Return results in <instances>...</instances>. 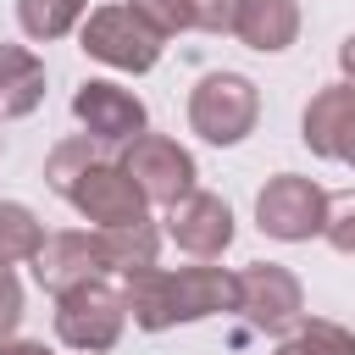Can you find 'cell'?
<instances>
[{"instance_id": "cell-16", "label": "cell", "mask_w": 355, "mask_h": 355, "mask_svg": "<svg viewBox=\"0 0 355 355\" xmlns=\"http://www.w3.org/2000/svg\"><path fill=\"white\" fill-rule=\"evenodd\" d=\"M83 17H89V0H17V28L39 44L78 33Z\"/></svg>"}, {"instance_id": "cell-24", "label": "cell", "mask_w": 355, "mask_h": 355, "mask_svg": "<svg viewBox=\"0 0 355 355\" xmlns=\"http://www.w3.org/2000/svg\"><path fill=\"white\" fill-rule=\"evenodd\" d=\"M0 355H55L50 344H39V338H6L0 344Z\"/></svg>"}, {"instance_id": "cell-2", "label": "cell", "mask_w": 355, "mask_h": 355, "mask_svg": "<svg viewBox=\"0 0 355 355\" xmlns=\"http://www.w3.org/2000/svg\"><path fill=\"white\" fill-rule=\"evenodd\" d=\"M161 44H166V39H161L128 0L94 6V11L83 17V28H78V50H83L89 61L111 67V72H150V67L161 61Z\"/></svg>"}, {"instance_id": "cell-6", "label": "cell", "mask_w": 355, "mask_h": 355, "mask_svg": "<svg viewBox=\"0 0 355 355\" xmlns=\"http://www.w3.org/2000/svg\"><path fill=\"white\" fill-rule=\"evenodd\" d=\"M61 200H67L83 222H94V227H128V222H144V216H150L144 189H139L133 172H128L122 161H111V155L89 161L83 178H78Z\"/></svg>"}, {"instance_id": "cell-20", "label": "cell", "mask_w": 355, "mask_h": 355, "mask_svg": "<svg viewBox=\"0 0 355 355\" xmlns=\"http://www.w3.org/2000/svg\"><path fill=\"white\" fill-rule=\"evenodd\" d=\"M161 39H172V33H189L194 28V17H189V0H128Z\"/></svg>"}, {"instance_id": "cell-4", "label": "cell", "mask_w": 355, "mask_h": 355, "mask_svg": "<svg viewBox=\"0 0 355 355\" xmlns=\"http://www.w3.org/2000/svg\"><path fill=\"white\" fill-rule=\"evenodd\" d=\"M327 205H333V194H327L316 178L277 172V178H266V189L255 194V227H261L266 239H277V244H305V239H322Z\"/></svg>"}, {"instance_id": "cell-5", "label": "cell", "mask_w": 355, "mask_h": 355, "mask_svg": "<svg viewBox=\"0 0 355 355\" xmlns=\"http://www.w3.org/2000/svg\"><path fill=\"white\" fill-rule=\"evenodd\" d=\"M72 116H78V128H83L94 144H105V150H128L133 139L150 133L144 100H139L133 89L111 83V78H83V83L72 89Z\"/></svg>"}, {"instance_id": "cell-1", "label": "cell", "mask_w": 355, "mask_h": 355, "mask_svg": "<svg viewBox=\"0 0 355 355\" xmlns=\"http://www.w3.org/2000/svg\"><path fill=\"white\" fill-rule=\"evenodd\" d=\"M261 122V89L244 78V72H205L194 89H189V128L227 150V144H244Z\"/></svg>"}, {"instance_id": "cell-10", "label": "cell", "mask_w": 355, "mask_h": 355, "mask_svg": "<svg viewBox=\"0 0 355 355\" xmlns=\"http://www.w3.org/2000/svg\"><path fill=\"white\" fill-rule=\"evenodd\" d=\"M166 239H172L183 255L211 261V255H222V250L233 244V205H227L222 194H211V189H194L189 200H178V205L166 211Z\"/></svg>"}, {"instance_id": "cell-17", "label": "cell", "mask_w": 355, "mask_h": 355, "mask_svg": "<svg viewBox=\"0 0 355 355\" xmlns=\"http://www.w3.org/2000/svg\"><path fill=\"white\" fill-rule=\"evenodd\" d=\"M44 222L22 205V200H0V266H22L44 250Z\"/></svg>"}, {"instance_id": "cell-12", "label": "cell", "mask_w": 355, "mask_h": 355, "mask_svg": "<svg viewBox=\"0 0 355 355\" xmlns=\"http://www.w3.org/2000/svg\"><path fill=\"white\" fill-rule=\"evenodd\" d=\"M239 311V272L227 266H178L172 272V322H205Z\"/></svg>"}, {"instance_id": "cell-15", "label": "cell", "mask_w": 355, "mask_h": 355, "mask_svg": "<svg viewBox=\"0 0 355 355\" xmlns=\"http://www.w3.org/2000/svg\"><path fill=\"white\" fill-rule=\"evenodd\" d=\"M94 239H100L105 272H116V277L155 266V250H161V227L150 216L144 222H128V227H94Z\"/></svg>"}, {"instance_id": "cell-21", "label": "cell", "mask_w": 355, "mask_h": 355, "mask_svg": "<svg viewBox=\"0 0 355 355\" xmlns=\"http://www.w3.org/2000/svg\"><path fill=\"white\" fill-rule=\"evenodd\" d=\"M322 239H327L338 255H355V194H344V200L327 205V227H322Z\"/></svg>"}, {"instance_id": "cell-19", "label": "cell", "mask_w": 355, "mask_h": 355, "mask_svg": "<svg viewBox=\"0 0 355 355\" xmlns=\"http://www.w3.org/2000/svg\"><path fill=\"white\" fill-rule=\"evenodd\" d=\"M100 155H105V144H94L89 133H72V139H61V144L44 155V183H50L55 194H67V189L83 178V166L100 161Z\"/></svg>"}, {"instance_id": "cell-8", "label": "cell", "mask_w": 355, "mask_h": 355, "mask_svg": "<svg viewBox=\"0 0 355 355\" xmlns=\"http://www.w3.org/2000/svg\"><path fill=\"white\" fill-rule=\"evenodd\" d=\"M122 166L133 172V183L144 189V200L150 205H178V200H189L194 194V178H200V166H194V155L178 144V139H166V133H144V139H133L128 150H122Z\"/></svg>"}, {"instance_id": "cell-14", "label": "cell", "mask_w": 355, "mask_h": 355, "mask_svg": "<svg viewBox=\"0 0 355 355\" xmlns=\"http://www.w3.org/2000/svg\"><path fill=\"white\" fill-rule=\"evenodd\" d=\"M44 100V61L28 44H0V122L39 111Z\"/></svg>"}, {"instance_id": "cell-13", "label": "cell", "mask_w": 355, "mask_h": 355, "mask_svg": "<svg viewBox=\"0 0 355 355\" xmlns=\"http://www.w3.org/2000/svg\"><path fill=\"white\" fill-rule=\"evenodd\" d=\"M233 39L261 50V55H277L300 39V0H239V22H233Z\"/></svg>"}, {"instance_id": "cell-9", "label": "cell", "mask_w": 355, "mask_h": 355, "mask_svg": "<svg viewBox=\"0 0 355 355\" xmlns=\"http://www.w3.org/2000/svg\"><path fill=\"white\" fill-rule=\"evenodd\" d=\"M300 139L322 161L355 166V83H327L300 111Z\"/></svg>"}, {"instance_id": "cell-22", "label": "cell", "mask_w": 355, "mask_h": 355, "mask_svg": "<svg viewBox=\"0 0 355 355\" xmlns=\"http://www.w3.org/2000/svg\"><path fill=\"white\" fill-rule=\"evenodd\" d=\"M189 17L200 33H233L239 22V0H189Z\"/></svg>"}, {"instance_id": "cell-3", "label": "cell", "mask_w": 355, "mask_h": 355, "mask_svg": "<svg viewBox=\"0 0 355 355\" xmlns=\"http://www.w3.org/2000/svg\"><path fill=\"white\" fill-rule=\"evenodd\" d=\"M128 327V300L122 288H111L105 277L78 283L67 294H55V338L78 355H105Z\"/></svg>"}, {"instance_id": "cell-18", "label": "cell", "mask_w": 355, "mask_h": 355, "mask_svg": "<svg viewBox=\"0 0 355 355\" xmlns=\"http://www.w3.org/2000/svg\"><path fill=\"white\" fill-rule=\"evenodd\" d=\"M272 355H355V333L338 327V322H327V316H311V322H300Z\"/></svg>"}, {"instance_id": "cell-11", "label": "cell", "mask_w": 355, "mask_h": 355, "mask_svg": "<svg viewBox=\"0 0 355 355\" xmlns=\"http://www.w3.org/2000/svg\"><path fill=\"white\" fill-rule=\"evenodd\" d=\"M28 266H33V277H39V288H44V294H67V288H78V283L105 277V255H100L94 227L50 233V239H44V250H39Z\"/></svg>"}, {"instance_id": "cell-25", "label": "cell", "mask_w": 355, "mask_h": 355, "mask_svg": "<svg viewBox=\"0 0 355 355\" xmlns=\"http://www.w3.org/2000/svg\"><path fill=\"white\" fill-rule=\"evenodd\" d=\"M338 72H344V83H355V33L338 44Z\"/></svg>"}, {"instance_id": "cell-7", "label": "cell", "mask_w": 355, "mask_h": 355, "mask_svg": "<svg viewBox=\"0 0 355 355\" xmlns=\"http://www.w3.org/2000/svg\"><path fill=\"white\" fill-rule=\"evenodd\" d=\"M239 316L255 327V333H294L305 322V288L288 266L277 261H255L239 272Z\"/></svg>"}, {"instance_id": "cell-23", "label": "cell", "mask_w": 355, "mask_h": 355, "mask_svg": "<svg viewBox=\"0 0 355 355\" xmlns=\"http://www.w3.org/2000/svg\"><path fill=\"white\" fill-rule=\"evenodd\" d=\"M17 327H22V283L11 266H0V344L17 338Z\"/></svg>"}]
</instances>
